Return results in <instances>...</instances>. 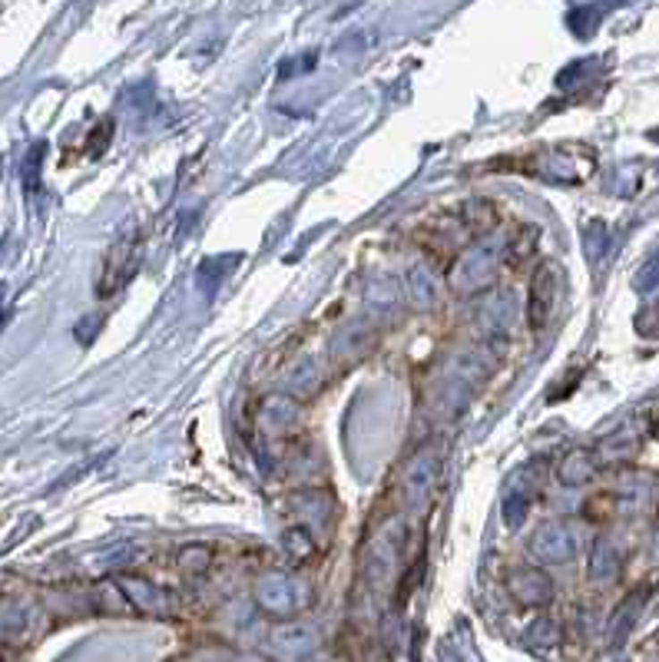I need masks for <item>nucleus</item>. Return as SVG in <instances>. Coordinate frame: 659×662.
Returning a JSON list of instances; mask_svg holds the SVG:
<instances>
[{"label":"nucleus","instance_id":"1","mask_svg":"<svg viewBox=\"0 0 659 662\" xmlns=\"http://www.w3.org/2000/svg\"><path fill=\"white\" fill-rule=\"evenodd\" d=\"M136 269H139V242L136 236H123L116 246L106 252V262H103V272H100V295H113L120 292L126 281L133 279Z\"/></svg>","mask_w":659,"mask_h":662},{"label":"nucleus","instance_id":"5","mask_svg":"<svg viewBox=\"0 0 659 662\" xmlns=\"http://www.w3.org/2000/svg\"><path fill=\"white\" fill-rule=\"evenodd\" d=\"M435 477H437V460L431 457V454H418V457L408 464V471H404V477H401L408 507L427 504V497L435 490Z\"/></svg>","mask_w":659,"mask_h":662},{"label":"nucleus","instance_id":"2","mask_svg":"<svg viewBox=\"0 0 659 662\" xmlns=\"http://www.w3.org/2000/svg\"><path fill=\"white\" fill-rule=\"evenodd\" d=\"M494 272H497V252H494L491 242H484V246H477L474 252H468V256L460 258L458 269H451V289L468 295L474 289L487 285L494 279Z\"/></svg>","mask_w":659,"mask_h":662},{"label":"nucleus","instance_id":"6","mask_svg":"<svg viewBox=\"0 0 659 662\" xmlns=\"http://www.w3.org/2000/svg\"><path fill=\"white\" fill-rule=\"evenodd\" d=\"M596 467H600V460H596V454L587 448H573L567 450V457L560 460L557 467V477L563 487H583V483L590 481L593 473H596Z\"/></svg>","mask_w":659,"mask_h":662},{"label":"nucleus","instance_id":"8","mask_svg":"<svg viewBox=\"0 0 659 662\" xmlns=\"http://www.w3.org/2000/svg\"><path fill=\"white\" fill-rule=\"evenodd\" d=\"M408 281H411V302L418 305V308H425V305L435 302V281H431V275H427L421 265H414Z\"/></svg>","mask_w":659,"mask_h":662},{"label":"nucleus","instance_id":"3","mask_svg":"<svg viewBox=\"0 0 659 662\" xmlns=\"http://www.w3.org/2000/svg\"><path fill=\"white\" fill-rule=\"evenodd\" d=\"M530 550L540 557V560H570L577 553V530L570 524H544L536 530L534 540H530Z\"/></svg>","mask_w":659,"mask_h":662},{"label":"nucleus","instance_id":"4","mask_svg":"<svg viewBox=\"0 0 659 662\" xmlns=\"http://www.w3.org/2000/svg\"><path fill=\"white\" fill-rule=\"evenodd\" d=\"M553 308H557V272L544 265V269L534 275V285H530V302H527V322L530 328H544L553 318Z\"/></svg>","mask_w":659,"mask_h":662},{"label":"nucleus","instance_id":"9","mask_svg":"<svg viewBox=\"0 0 659 662\" xmlns=\"http://www.w3.org/2000/svg\"><path fill=\"white\" fill-rule=\"evenodd\" d=\"M206 563H209V550H206V547H186V550H182V566L202 570Z\"/></svg>","mask_w":659,"mask_h":662},{"label":"nucleus","instance_id":"7","mask_svg":"<svg viewBox=\"0 0 659 662\" xmlns=\"http://www.w3.org/2000/svg\"><path fill=\"white\" fill-rule=\"evenodd\" d=\"M514 593L524 599V603H544L550 596V583L544 573H534V570H524L514 576Z\"/></svg>","mask_w":659,"mask_h":662}]
</instances>
